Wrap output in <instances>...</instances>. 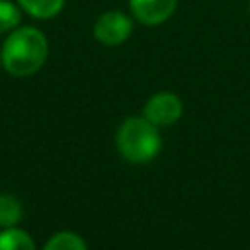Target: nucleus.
Here are the masks:
<instances>
[{
  "label": "nucleus",
  "mask_w": 250,
  "mask_h": 250,
  "mask_svg": "<svg viewBox=\"0 0 250 250\" xmlns=\"http://www.w3.org/2000/svg\"><path fill=\"white\" fill-rule=\"evenodd\" d=\"M49 43L41 29L33 25H18L10 31L0 49V61L8 74L23 78L35 74L47 61Z\"/></svg>",
  "instance_id": "1"
},
{
  "label": "nucleus",
  "mask_w": 250,
  "mask_h": 250,
  "mask_svg": "<svg viewBox=\"0 0 250 250\" xmlns=\"http://www.w3.org/2000/svg\"><path fill=\"white\" fill-rule=\"evenodd\" d=\"M160 133L146 117H129L117 131L119 154L129 162H148L160 150Z\"/></svg>",
  "instance_id": "2"
},
{
  "label": "nucleus",
  "mask_w": 250,
  "mask_h": 250,
  "mask_svg": "<svg viewBox=\"0 0 250 250\" xmlns=\"http://www.w3.org/2000/svg\"><path fill=\"white\" fill-rule=\"evenodd\" d=\"M133 31V21L129 16H125L119 10H109L104 12L96 23H94V37L107 47H115L121 45L123 41L129 39Z\"/></svg>",
  "instance_id": "3"
},
{
  "label": "nucleus",
  "mask_w": 250,
  "mask_h": 250,
  "mask_svg": "<svg viewBox=\"0 0 250 250\" xmlns=\"http://www.w3.org/2000/svg\"><path fill=\"white\" fill-rule=\"evenodd\" d=\"M182 100L172 92H158L154 94L145 105V117L154 123L156 127H168L176 123L182 115Z\"/></svg>",
  "instance_id": "4"
},
{
  "label": "nucleus",
  "mask_w": 250,
  "mask_h": 250,
  "mask_svg": "<svg viewBox=\"0 0 250 250\" xmlns=\"http://www.w3.org/2000/svg\"><path fill=\"white\" fill-rule=\"evenodd\" d=\"M178 0H129L133 16L145 25L164 23L176 10Z\"/></svg>",
  "instance_id": "5"
},
{
  "label": "nucleus",
  "mask_w": 250,
  "mask_h": 250,
  "mask_svg": "<svg viewBox=\"0 0 250 250\" xmlns=\"http://www.w3.org/2000/svg\"><path fill=\"white\" fill-rule=\"evenodd\" d=\"M16 2L25 14L37 20L55 18L64 8V0H16Z\"/></svg>",
  "instance_id": "6"
},
{
  "label": "nucleus",
  "mask_w": 250,
  "mask_h": 250,
  "mask_svg": "<svg viewBox=\"0 0 250 250\" xmlns=\"http://www.w3.org/2000/svg\"><path fill=\"white\" fill-rule=\"evenodd\" d=\"M0 250H35V242L25 230L8 227L0 232Z\"/></svg>",
  "instance_id": "7"
},
{
  "label": "nucleus",
  "mask_w": 250,
  "mask_h": 250,
  "mask_svg": "<svg viewBox=\"0 0 250 250\" xmlns=\"http://www.w3.org/2000/svg\"><path fill=\"white\" fill-rule=\"evenodd\" d=\"M21 219V205L20 199L10 195V193H2L0 195V227L8 229V227H16Z\"/></svg>",
  "instance_id": "8"
},
{
  "label": "nucleus",
  "mask_w": 250,
  "mask_h": 250,
  "mask_svg": "<svg viewBox=\"0 0 250 250\" xmlns=\"http://www.w3.org/2000/svg\"><path fill=\"white\" fill-rule=\"evenodd\" d=\"M43 250H86V242L76 232L62 230L53 234Z\"/></svg>",
  "instance_id": "9"
},
{
  "label": "nucleus",
  "mask_w": 250,
  "mask_h": 250,
  "mask_svg": "<svg viewBox=\"0 0 250 250\" xmlns=\"http://www.w3.org/2000/svg\"><path fill=\"white\" fill-rule=\"evenodd\" d=\"M21 21V8L18 6V2H10V0H0V33H8L12 29H16Z\"/></svg>",
  "instance_id": "10"
},
{
  "label": "nucleus",
  "mask_w": 250,
  "mask_h": 250,
  "mask_svg": "<svg viewBox=\"0 0 250 250\" xmlns=\"http://www.w3.org/2000/svg\"><path fill=\"white\" fill-rule=\"evenodd\" d=\"M248 12H250V4H248Z\"/></svg>",
  "instance_id": "11"
},
{
  "label": "nucleus",
  "mask_w": 250,
  "mask_h": 250,
  "mask_svg": "<svg viewBox=\"0 0 250 250\" xmlns=\"http://www.w3.org/2000/svg\"><path fill=\"white\" fill-rule=\"evenodd\" d=\"M0 66H2V61H0Z\"/></svg>",
  "instance_id": "12"
}]
</instances>
